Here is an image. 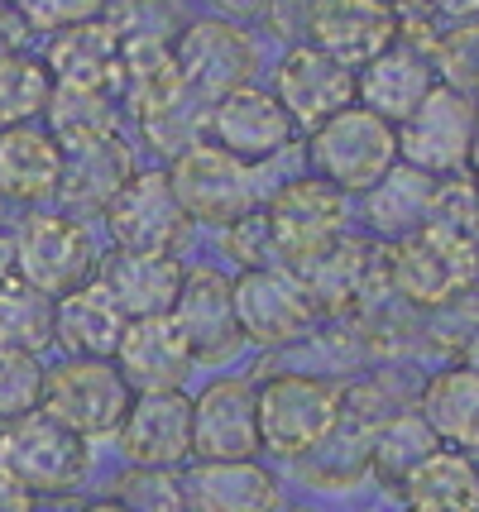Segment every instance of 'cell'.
<instances>
[{
  "label": "cell",
  "instance_id": "obj_46",
  "mask_svg": "<svg viewBox=\"0 0 479 512\" xmlns=\"http://www.w3.org/2000/svg\"><path fill=\"white\" fill-rule=\"evenodd\" d=\"M465 364H470V369H479V326H475V335L465 340Z\"/></svg>",
  "mask_w": 479,
  "mask_h": 512
},
{
  "label": "cell",
  "instance_id": "obj_29",
  "mask_svg": "<svg viewBox=\"0 0 479 512\" xmlns=\"http://www.w3.org/2000/svg\"><path fill=\"white\" fill-rule=\"evenodd\" d=\"M369 446H374V422H365L360 412L350 417L341 412V422L302 455V474L326 489H350L369 474Z\"/></svg>",
  "mask_w": 479,
  "mask_h": 512
},
{
  "label": "cell",
  "instance_id": "obj_36",
  "mask_svg": "<svg viewBox=\"0 0 479 512\" xmlns=\"http://www.w3.org/2000/svg\"><path fill=\"white\" fill-rule=\"evenodd\" d=\"M432 67L441 87L460 91L479 101V15L470 20H451L432 44Z\"/></svg>",
  "mask_w": 479,
  "mask_h": 512
},
{
  "label": "cell",
  "instance_id": "obj_49",
  "mask_svg": "<svg viewBox=\"0 0 479 512\" xmlns=\"http://www.w3.org/2000/svg\"><path fill=\"white\" fill-rule=\"evenodd\" d=\"M288 512H312V508H288Z\"/></svg>",
  "mask_w": 479,
  "mask_h": 512
},
{
  "label": "cell",
  "instance_id": "obj_13",
  "mask_svg": "<svg viewBox=\"0 0 479 512\" xmlns=\"http://www.w3.org/2000/svg\"><path fill=\"white\" fill-rule=\"evenodd\" d=\"M278 106L288 111L293 130H321L331 115H341L345 106H355V67L336 63L331 53H321L312 44H293L278 63L274 77Z\"/></svg>",
  "mask_w": 479,
  "mask_h": 512
},
{
  "label": "cell",
  "instance_id": "obj_41",
  "mask_svg": "<svg viewBox=\"0 0 479 512\" xmlns=\"http://www.w3.org/2000/svg\"><path fill=\"white\" fill-rule=\"evenodd\" d=\"M312 10H317V0H269L264 20H269V29H274L278 39H302Z\"/></svg>",
  "mask_w": 479,
  "mask_h": 512
},
{
  "label": "cell",
  "instance_id": "obj_47",
  "mask_svg": "<svg viewBox=\"0 0 479 512\" xmlns=\"http://www.w3.org/2000/svg\"><path fill=\"white\" fill-rule=\"evenodd\" d=\"M82 512H125L115 498H106V503H92V508H82Z\"/></svg>",
  "mask_w": 479,
  "mask_h": 512
},
{
  "label": "cell",
  "instance_id": "obj_15",
  "mask_svg": "<svg viewBox=\"0 0 479 512\" xmlns=\"http://www.w3.org/2000/svg\"><path fill=\"white\" fill-rule=\"evenodd\" d=\"M168 316L187 335L192 359L221 364L245 345L240 321H235V288L216 268H183V288H178V302H173Z\"/></svg>",
  "mask_w": 479,
  "mask_h": 512
},
{
  "label": "cell",
  "instance_id": "obj_18",
  "mask_svg": "<svg viewBox=\"0 0 479 512\" xmlns=\"http://www.w3.org/2000/svg\"><path fill=\"white\" fill-rule=\"evenodd\" d=\"M259 450L254 422V383L216 379L192 402V455L202 460H250Z\"/></svg>",
  "mask_w": 479,
  "mask_h": 512
},
{
  "label": "cell",
  "instance_id": "obj_9",
  "mask_svg": "<svg viewBox=\"0 0 479 512\" xmlns=\"http://www.w3.org/2000/svg\"><path fill=\"white\" fill-rule=\"evenodd\" d=\"M0 465L10 469L29 493H63L87 474L92 455H87L82 436H72L68 426H58L53 417H44L34 407V412H24L15 422H5V431H0Z\"/></svg>",
  "mask_w": 479,
  "mask_h": 512
},
{
  "label": "cell",
  "instance_id": "obj_32",
  "mask_svg": "<svg viewBox=\"0 0 479 512\" xmlns=\"http://www.w3.org/2000/svg\"><path fill=\"white\" fill-rule=\"evenodd\" d=\"M48 134L63 144V149H87L115 134L120 120V101L111 91H72V87H53L48 101Z\"/></svg>",
  "mask_w": 479,
  "mask_h": 512
},
{
  "label": "cell",
  "instance_id": "obj_8",
  "mask_svg": "<svg viewBox=\"0 0 479 512\" xmlns=\"http://www.w3.org/2000/svg\"><path fill=\"white\" fill-rule=\"evenodd\" d=\"M15 273L44 297L82 288L96 268V249L87 225L63 216V211H34L15 225Z\"/></svg>",
  "mask_w": 479,
  "mask_h": 512
},
{
  "label": "cell",
  "instance_id": "obj_43",
  "mask_svg": "<svg viewBox=\"0 0 479 512\" xmlns=\"http://www.w3.org/2000/svg\"><path fill=\"white\" fill-rule=\"evenodd\" d=\"M226 20H254V15H264L269 10V0H211Z\"/></svg>",
  "mask_w": 479,
  "mask_h": 512
},
{
  "label": "cell",
  "instance_id": "obj_12",
  "mask_svg": "<svg viewBox=\"0 0 479 512\" xmlns=\"http://www.w3.org/2000/svg\"><path fill=\"white\" fill-rule=\"evenodd\" d=\"M106 230L125 254H173L187 235V211L173 197L168 173H130V182L106 201Z\"/></svg>",
  "mask_w": 479,
  "mask_h": 512
},
{
  "label": "cell",
  "instance_id": "obj_20",
  "mask_svg": "<svg viewBox=\"0 0 479 512\" xmlns=\"http://www.w3.org/2000/svg\"><path fill=\"white\" fill-rule=\"evenodd\" d=\"M432 87H436L432 53H422L417 44H403V39L388 44L374 63L355 72V101L365 111L384 115L388 125H403Z\"/></svg>",
  "mask_w": 479,
  "mask_h": 512
},
{
  "label": "cell",
  "instance_id": "obj_39",
  "mask_svg": "<svg viewBox=\"0 0 479 512\" xmlns=\"http://www.w3.org/2000/svg\"><path fill=\"white\" fill-rule=\"evenodd\" d=\"M101 10H106V0H15L20 24L34 34H58L68 24L101 20Z\"/></svg>",
  "mask_w": 479,
  "mask_h": 512
},
{
  "label": "cell",
  "instance_id": "obj_7",
  "mask_svg": "<svg viewBox=\"0 0 479 512\" xmlns=\"http://www.w3.org/2000/svg\"><path fill=\"white\" fill-rule=\"evenodd\" d=\"M168 48H173V63H178V77L187 82V91L206 106L235 87H250L254 67H259L254 39L226 15L187 20Z\"/></svg>",
  "mask_w": 479,
  "mask_h": 512
},
{
  "label": "cell",
  "instance_id": "obj_45",
  "mask_svg": "<svg viewBox=\"0 0 479 512\" xmlns=\"http://www.w3.org/2000/svg\"><path fill=\"white\" fill-rule=\"evenodd\" d=\"M465 168H470V178L479 182V106H475V134H470V158H465Z\"/></svg>",
  "mask_w": 479,
  "mask_h": 512
},
{
  "label": "cell",
  "instance_id": "obj_30",
  "mask_svg": "<svg viewBox=\"0 0 479 512\" xmlns=\"http://www.w3.org/2000/svg\"><path fill=\"white\" fill-rule=\"evenodd\" d=\"M53 340V297L20 273H0V355H39Z\"/></svg>",
  "mask_w": 479,
  "mask_h": 512
},
{
  "label": "cell",
  "instance_id": "obj_16",
  "mask_svg": "<svg viewBox=\"0 0 479 512\" xmlns=\"http://www.w3.org/2000/svg\"><path fill=\"white\" fill-rule=\"evenodd\" d=\"M206 130H211L216 149L245 158V163H264V158L283 154L297 134L288 111L278 106V96H269L259 87H235L221 101H211Z\"/></svg>",
  "mask_w": 479,
  "mask_h": 512
},
{
  "label": "cell",
  "instance_id": "obj_26",
  "mask_svg": "<svg viewBox=\"0 0 479 512\" xmlns=\"http://www.w3.org/2000/svg\"><path fill=\"white\" fill-rule=\"evenodd\" d=\"M187 498L197 512H274L278 508V479L254 460H206Z\"/></svg>",
  "mask_w": 479,
  "mask_h": 512
},
{
  "label": "cell",
  "instance_id": "obj_24",
  "mask_svg": "<svg viewBox=\"0 0 479 512\" xmlns=\"http://www.w3.org/2000/svg\"><path fill=\"white\" fill-rule=\"evenodd\" d=\"M106 292L115 297V307L125 312V321L139 316H168L183 288V264L173 254H115L106 264Z\"/></svg>",
  "mask_w": 479,
  "mask_h": 512
},
{
  "label": "cell",
  "instance_id": "obj_2",
  "mask_svg": "<svg viewBox=\"0 0 479 512\" xmlns=\"http://www.w3.org/2000/svg\"><path fill=\"white\" fill-rule=\"evenodd\" d=\"M345 383L317 379V374H274L254 388V422H259V446L278 460H302L331 426L341 422Z\"/></svg>",
  "mask_w": 479,
  "mask_h": 512
},
{
  "label": "cell",
  "instance_id": "obj_4",
  "mask_svg": "<svg viewBox=\"0 0 479 512\" xmlns=\"http://www.w3.org/2000/svg\"><path fill=\"white\" fill-rule=\"evenodd\" d=\"M125 407H130V383L106 359H68L48 369L39 388V412L82 441L115 436L125 422Z\"/></svg>",
  "mask_w": 479,
  "mask_h": 512
},
{
  "label": "cell",
  "instance_id": "obj_25",
  "mask_svg": "<svg viewBox=\"0 0 479 512\" xmlns=\"http://www.w3.org/2000/svg\"><path fill=\"white\" fill-rule=\"evenodd\" d=\"M417 417L451 450H479V369L456 364L427 379L417 398Z\"/></svg>",
  "mask_w": 479,
  "mask_h": 512
},
{
  "label": "cell",
  "instance_id": "obj_28",
  "mask_svg": "<svg viewBox=\"0 0 479 512\" xmlns=\"http://www.w3.org/2000/svg\"><path fill=\"white\" fill-rule=\"evenodd\" d=\"M130 154L120 144V134L87 144V149H63V182L58 197L72 201L77 211H106V201L130 182Z\"/></svg>",
  "mask_w": 479,
  "mask_h": 512
},
{
  "label": "cell",
  "instance_id": "obj_19",
  "mask_svg": "<svg viewBox=\"0 0 479 512\" xmlns=\"http://www.w3.org/2000/svg\"><path fill=\"white\" fill-rule=\"evenodd\" d=\"M115 369L139 393L178 388L192 369V345L173 316H139V321H125V335L115 345Z\"/></svg>",
  "mask_w": 479,
  "mask_h": 512
},
{
  "label": "cell",
  "instance_id": "obj_10",
  "mask_svg": "<svg viewBox=\"0 0 479 512\" xmlns=\"http://www.w3.org/2000/svg\"><path fill=\"white\" fill-rule=\"evenodd\" d=\"M475 106L470 96L441 87L436 82L422 106L398 125V163L408 168H422V173H460L465 158H470V134H475Z\"/></svg>",
  "mask_w": 479,
  "mask_h": 512
},
{
  "label": "cell",
  "instance_id": "obj_6",
  "mask_svg": "<svg viewBox=\"0 0 479 512\" xmlns=\"http://www.w3.org/2000/svg\"><path fill=\"white\" fill-rule=\"evenodd\" d=\"M264 221L274 235L278 264L302 268L345 240V197L321 178L283 182L264 206Z\"/></svg>",
  "mask_w": 479,
  "mask_h": 512
},
{
  "label": "cell",
  "instance_id": "obj_5",
  "mask_svg": "<svg viewBox=\"0 0 479 512\" xmlns=\"http://www.w3.org/2000/svg\"><path fill=\"white\" fill-rule=\"evenodd\" d=\"M173 197L183 201L187 221L230 225L240 216L259 211V187H254V163L226 154L216 144H187L168 168Z\"/></svg>",
  "mask_w": 479,
  "mask_h": 512
},
{
  "label": "cell",
  "instance_id": "obj_17",
  "mask_svg": "<svg viewBox=\"0 0 479 512\" xmlns=\"http://www.w3.org/2000/svg\"><path fill=\"white\" fill-rule=\"evenodd\" d=\"M120 446L139 469H173L192 455V402L178 388L139 393L125 407Z\"/></svg>",
  "mask_w": 479,
  "mask_h": 512
},
{
  "label": "cell",
  "instance_id": "obj_40",
  "mask_svg": "<svg viewBox=\"0 0 479 512\" xmlns=\"http://www.w3.org/2000/svg\"><path fill=\"white\" fill-rule=\"evenodd\" d=\"M226 254L245 268V273H250V268H274L278 264L274 235H269V221H264V206L226 225Z\"/></svg>",
  "mask_w": 479,
  "mask_h": 512
},
{
  "label": "cell",
  "instance_id": "obj_42",
  "mask_svg": "<svg viewBox=\"0 0 479 512\" xmlns=\"http://www.w3.org/2000/svg\"><path fill=\"white\" fill-rule=\"evenodd\" d=\"M0 512H34V493L0 465Z\"/></svg>",
  "mask_w": 479,
  "mask_h": 512
},
{
  "label": "cell",
  "instance_id": "obj_44",
  "mask_svg": "<svg viewBox=\"0 0 479 512\" xmlns=\"http://www.w3.org/2000/svg\"><path fill=\"white\" fill-rule=\"evenodd\" d=\"M427 10H436V15H446V20H470V15H479V0H422Z\"/></svg>",
  "mask_w": 479,
  "mask_h": 512
},
{
  "label": "cell",
  "instance_id": "obj_33",
  "mask_svg": "<svg viewBox=\"0 0 479 512\" xmlns=\"http://www.w3.org/2000/svg\"><path fill=\"white\" fill-rule=\"evenodd\" d=\"M441 446L432 436V426L422 422L417 412H398V417H388L384 426H374V446H369V469L384 479L388 489L398 493L403 489V479H408L412 469L422 465L432 450Z\"/></svg>",
  "mask_w": 479,
  "mask_h": 512
},
{
  "label": "cell",
  "instance_id": "obj_23",
  "mask_svg": "<svg viewBox=\"0 0 479 512\" xmlns=\"http://www.w3.org/2000/svg\"><path fill=\"white\" fill-rule=\"evenodd\" d=\"M125 335V312L115 307V297L106 292V283H82L58 297L53 307V340L68 350L72 359H106L115 355Z\"/></svg>",
  "mask_w": 479,
  "mask_h": 512
},
{
  "label": "cell",
  "instance_id": "obj_50",
  "mask_svg": "<svg viewBox=\"0 0 479 512\" xmlns=\"http://www.w3.org/2000/svg\"><path fill=\"white\" fill-rule=\"evenodd\" d=\"M0 5H15V0H0Z\"/></svg>",
  "mask_w": 479,
  "mask_h": 512
},
{
  "label": "cell",
  "instance_id": "obj_11",
  "mask_svg": "<svg viewBox=\"0 0 479 512\" xmlns=\"http://www.w3.org/2000/svg\"><path fill=\"white\" fill-rule=\"evenodd\" d=\"M317 316V302L302 283V273L288 264L274 268H250L240 273L235 283V321H240V335L254 340V345H293L297 335L312 326Z\"/></svg>",
  "mask_w": 479,
  "mask_h": 512
},
{
  "label": "cell",
  "instance_id": "obj_22",
  "mask_svg": "<svg viewBox=\"0 0 479 512\" xmlns=\"http://www.w3.org/2000/svg\"><path fill=\"white\" fill-rule=\"evenodd\" d=\"M63 182V144L48 130L29 125H0V197L44 201L58 197Z\"/></svg>",
  "mask_w": 479,
  "mask_h": 512
},
{
  "label": "cell",
  "instance_id": "obj_21",
  "mask_svg": "<svg viewBox=\"0 0 479 512\" xmlns=\"http://www.w3.org/2000/svg\"><path fill=\"white\" fill-rule=\"evenodd\" d=\"M120 58H125V39L115 34L106 20H82L68 24L48 39L44 67L53 87L72 91H111L120 82Z\"/></svg>",
  "mask_w": 479,
  "mask_h": 512
},
{
  "label": "cell",
  "instance_id": "obj_38",
  "mask_svg": "<svg viewBox=\"0 0 479 512\" xmlns=\"http://www.w3.org/2000/svg\"><path fill=\"white\" fill-rule=\"evenodd\" d=\"M39 388H44V374H39L34 355H0V422L34 412Z\"/></svg>",
  "mask_w": 479,
  "mask_h": 512
},
{
  "label": "cell",
  "instance_id": "obj_14",
  "mask_svg": "<svg viewBox=\"0 0 479 512\" xmlns=\"http://www.w3.org/2000/svg\"><path fill=\"white\" fill-rule=\"evenodd\" d=\"M302 44L360 72L388 44H398V0H317Z\"/></svg>",
  "mask_w": 479,
  "mask_h": 512
},
{
  "label": "cell",
  "instance_id": "obj_1",
  "mask_svg": "<svg viewBox=\"0 0 479 512\" xmlns=\"http://www.w3.org/2000/svg\"><path fill=\"white\" fill-rule=\"evenodd\" d=\"M388 283L412 307H446L479 283V230L422 221L388 254Z\"/></svg>",
  "mask_w": 479,
  "mask_h": 512
},
{
  "label": "cell",
  "instance_id": "obj_27",
  "mask_svg": "<svg viewBox=\"0 0 479 512\" xmlns=\"http://www.w3.org/2000/svg\"><path fill=\"white\" fill-rule=\"evenodd\" d=\"M398 493L408 498L412 512H479V469L465 450L436 446Z\"/></svg>",
  "mask_w": 479,
  "mask_h": 512
},
{
  "label": "cell",
  "instance_id": "obj_35",
  "mask_svg": "<svg viewBox=\"0 0 479 512\" xmlns=\"http://www.w3.org/2000/svg\"><path fill=\"white\" fill-rule=\"evenodd\" d=\"M101 20L125 44H173L187 24V5L183 0H106Z\"/></svg>",
  "mask_w": 479,
  "mask_h": 512
},
{
  "label": "cell",
  "instance_id": "obj_34",
  "mask_svg": "<svg viewBox=\"0 0 479 512\" xmlns=\"http://www.w3.org/2000/svg\"><path fill=\"white\" fill-rule=\"evenodd\" d=\"M53 101V77L39 58L0 53V125H29Z\"/></svg>",
  "mask_w": 479,
  "mask_h": 512
},
{
  "label": "cell",
  "instance_id": "obj_37",
  "mask_svg": "<svg viewBox=\"0 0 479 512\" xmlns=\"http://www.w3.org/2000/svg\"><path fill=\"white\" fill-rule=\"evenodd\" d=\"M115 503L125 512H183L187 493L168 469H130L125 479H115Z\"/></svg>",
  "mask_w": 479,
  "mask_h": 512
},
{
  "label": "cell",
  "instance_id": "obj_31",
  "mask_svg": "<svg viewBox=\"0 0 479 512\" xmlns=\"http://www.w3.org/2000/svg\"><path fill=\"white\" fill-rule=\"evenodd\" d=\"M432 192H436V178L432 173H422V168H408V163H398L384 182H374L365 197H369V221L379 235H408L417 225L427 221V211H432Z\"/></svg>",
  "mask_w": 479,
  "mask_h": 512
},
{
  "label": "cell",
  "instance_id": "obj_3",
  "mask_svg": "<svg viewBox=\"0 0 479 512\" xmlns=\"http://www.w3.org/2000/svg\"><path fill=\"white\" fill-rule=\"evenodd\" d=\"M312 168L341 197H365L374 182L398 168V125L365 106H345L321 130H312Z\"/></svg>",
  "mask_w": 479,
  "mask_h": 512
},
{
  "label": "cell",
  "instance_id": "obj_48",
  "mask_svg": "<svg viewBox=\"0 0 479 512\" xmlns=\"http://www.w3.org/2000/svg\"><path fill=\"white\" fill-rule=\"evenodd\" d=\"M0 10H5V5H0ZM0 53H15V39H10V34H0Z\"/></svg>",
  "mask_w": 479,
  "mask_h": 512
}]
</instances>
